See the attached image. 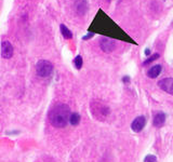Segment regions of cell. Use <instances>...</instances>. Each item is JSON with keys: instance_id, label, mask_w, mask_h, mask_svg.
<instances>
[{"instance_id": "1", "label": "cell", "mask_w": 173, "mask_h": 162, "mask_svg": "<svg viewBox=\"0 0 173 162\" xmlns=\"http://www.w3.org/2000/svg\"><path fill=\"white\" fill-rule=\"evenodd\" d=\"M71 108L66 104H59L49 113V120L53 127L62 129L67 125L71 117Z\"/></svg>"}, {"instance_id": "2", "label": "cell", "mask_w": 173, "mask_h": 162, "mask_svg": "<svg viewBox=\"0 0 173 162\" xmlns=\"http://www.w3.org/2000/svg\"><path fill=\"white\" fill-rule=\"evenodd\" d=\"M53 71V64L50 61L40 60L36 64V73L39 77L47 78L52 74Z\"/></svg>"}, {"instance_id": "3", "label": "cell", "mask_w": 173, "mask_h": 162, "mask_svg": "<svg viewBox=\"0 0 173 162\" xmlns=\"http://www.w3.org/2000/svg\"><path fill=\"white\" fill-rule=\"evenodd\" d=\"M91 111L94 116L99 120H103L108 113H109V109L106 107L105 105H103L102 103H93L91 104Z\"/></svg>"}, {"instance_id": "4", "label": "cell", "mask_w": 173, "mask_h": 162, "mask_svg": "<svg viewBox=\"0 0 173 162\" xmlns=\"http://www.w3.org/2000/svg\"><path fill=\"white\" fill-rule=\"evenodd\" d=\"M100 46L105 53H110L113 52L116 48V42L113 39H109L107 37H102L100 39Z\"/></svg>"}, {"instance_id": "5", "label": "cell", "mask_w": 173, "mask_h": 162, "mask_svg": "<svg viewBox=\"0 0 173 162\" xmlns=\"http://www.w3.org/2000/svg\"><path fill=\"white\" fill-rule=\"evenodd\" d=\"M13 53H14L13 46L9 41L6 40V41L1 42V56L6 58V60H9V58L13 56Z\"/></svg>"}, {"instance_id": "6", "label": "cell", "mask_w": 173, "mask_h": 162, "mask_svg": "<svg viewBox=\"0 0 173 162\" xmlns=\"http://www.w3.org/2000/svg\"><path fill=\"white\" fill-rule=\"evenodd\" d=\"M159 88L165 92L173 95V78H165L158 82Z\"/></svg>"}, {"instance_id": "7", "label": "cell", "mask_w": 173, "mask_h": 162, "mask_svg": "<svg viewBox=\"0 0 173 162\" xmlns=\"http://www.w3.org/2000/svg\"><path fill=\"white\" fill-rule=\"evenodd\" d=\"M146 124V118L144 116H140L138 118H135L134 121L131 124V127L134 132H141L143 130V127Z\"/></svg>"}, {"instance_id": "8", "label": "cell", "mask_w": 173, "mask_h": 162, "mask_svg": "<svg viewBox=\"0 0 173 162\" xmlns=\"http://www.w3.org/2000/svg\"><path fill=\"white\" fill-rule=\"evenodd\" d=\"M75 7H76L77 13L80 15L85 14V12L88 11V4H87V0H77L76 4H75Z\"/></svg>"}, {"instance_id": "9", "label": "cell", "mask_w": 173, "mask_h": 162, "mask_svg": "<svg viewBox=\"0 0 173 162\" xmlns=\"http://www.w3.org/2000/svg\"><path fill=\"white\" fill-rule=\"evenodd\" d=\"M161 70H162V66L161 65H155V66L150 67L147 70V76L149 78H152V79H155V78H157L160 75Z\"/></svg>"}, {"instance_id": "10", "label": "cell", "mask_w": 173, "mask_h": 162, "mask_svg": "<svg viewBox=\"0 0 173 162\" xmlns=\"http://www.w3.org/2000/svg\"><path fill=\"white\" fill-rule=\"evenodd\" d=\"M165 122H166V115L163 113H157L155 116V118H154V121H153L155 127H161L165 124Z\"/></svg>"}, {"instance_id": "11", "label": "cell", "mask_w": 173, "mask_h": 162, "mask_svg": "<svg viewBox=\"0 0 173 162\" xmlns=\"http://www.w3.org/2000/svg\"><path fill=\"white\" fill-rule=\"evenodd\" d=\"M60 29H61V32H62V35L65 39H71L73 38V32L69 30V29L65 26L64 24H61L60 25Z\"/></svg>"}, {"instance_id": "12", "label": "cell", "mask_w": 173, "mask_h": 162, "mask_svg": "<svg viewBox=\"0 0 173 162\" xmlns=\"http://www.w3.org/2000/svg\"><path fill=\"white\" fill-rule=\"evenodd\" d=\"M69 122H71V125H78L79 122H80V116H79V113H71V117H69Z\"/></svg>"}, {"instance_id": "13", "label": "cell", "mask_w": 173, "mask_h": 162, "mask_svg": "<svg viewBox=\"0 0 173 162\" xmlns=\"http://www.w3.org/2000/svg\"><path fill=\"white\" fill-rule=\"evenodd\" d=\"M82 64H83V61H82L81 55H77V56L75 57V60H74L75 67H76L77 69H80V68L82 67Z\"/></svg>"}, {"instance_id": "14", "label": "cell", "mask_w": 173, "mask_h": 162, "mask_svg": "<svg viewBox=\"0 0 173 162\" xmlns=\"http://www.w3.org/2000/svg\"><path fill=\"white\" fill-rule=\"evenodd\" d=\"M159 56H160V55H159L158 53H154V54H153L152 56H149L148 58H147V60H146V61H144V63H143V65H144V66H146V65H148V64L153 63V62H154V61L158 60V58H159Z\"/></svg>"}, {"instance_id": "15", "label": "cell", "mask_w": 173, "mask_h": 162, "mask_svg": "<svg viewBox=\"0 0 173 162\" xmlns=\"http://www.w3.org/2000/svg\"><path fill=\"white\" fill-rule=\"evenodd\" d=\"M144 162H157V158H156L155 156L148 155V156H146V157H145Z\"/></svg>"}, {"instance_id": "16", "label": "cell", "mask_w": 173, "mask_h": 162, "mask_svg": "<svg viewBox=\"0 0 173 162\" xmlns=\"http://www.w3.org/2000/svg\"><path fill=\"white\" fill-rule=\"evenodd\" d=\"M93 36H94V34H93V32H89L88 35L83 36V37H82V39H83V40H88V39H91Z\"/></svg>"}, {"instance_id": "17", "label": "cell", "mask_w": 173, "mask_h": 162, "mask_svg": "<svg viewBox=\"0 0 173 162\" xmlns=\"http://www.w3.org/2000/svg\"><path fill=\"white\" fill-rule=\"evenodd\" d=\"M122 80H124V82H129V81H130V78H129V77H124V79H122Z\"/></svg>"}, {"instance_id": "18", "label": "cell", "mask_w": 173, "mask_h": 162, "mask_svg": "<svg viewBox=\"0 0 173 162\" xmlns=\"http://www.w3.org/2000/svg\"><path fill=\"white\" fill-rule=\"evenodd\" d=\"M145 54H146V55H149V54H150V51H149V49H147L146 51H145Z\"/></svg>"}, {"instance_id": "19", "label": "cell", "mask_w": 173, "mask_h": 162, "mask_svg": "<svg viewBox=\"0 0 173 162\" xmlns=\"http://www.w3.org/2000/svg\"><path fill=\"white\" fill-rule=\"evenodd\" d=\"M107 1H110V0H107Z\"/></svg>"}]
</instances>
